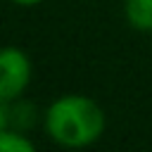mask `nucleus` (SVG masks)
Returning a JSON list of instances; mask_svg holds the SVG:
<instances>
[{
  "instance_id": "1",
  "label": "nucleus",
  "mask_w": 152,
  "mask_h": 152,
  "mask_svg": "<svg viewBox=\"0 0 152 152\" xmlns=\"http://www.w3.org/2000/svg\"><path fill=\"white\" fill-rule=\"evenodd\" d=\"M104 126L107 119L102 107L83 93H64L43 112V128L48 138L66 150L95 145L102 138Z\"/></svg>"
},
{
  "instance_id": "2",
  "label": "nucleus",
  "mask_w": 152,
  "mask_h": 152,
  "mask_svg": "<svg viewBox=\"0 0 152 152\" xmlns=\"http://www.w3.org/2000/svg\"><path fill=\"white\" fill-rule=\"evenodd\" d=\"M33 76V64L31 57L17 48V45H7L0 52V102H12L19 100Z\"/></svg>"
},
{
  "instance_id": "3",
  "label": "nucleus",
  "mask_w": 152,
  "mask_h": 152,
  "mask_svg": "<svg viewBox=\"0 0 152 152\" xmlns=\"http://www.w3.org/2000/svg\"><path fill=\"white\" fill-rule=\"evenodd\" d=\"M36 124V109L26 100H12V102H0V128H17V131H28Z\"/></svg>"
},
{
  "instance_id": "4",
  "label": "nucleus",
  "mask_w": 152,
  "mask_h": 152,
  "mask_svg": "<svg viewBox=\"0 0 152 152\" xmlns=\"http://www.w3.org/2000/svg\"><path fill=\"white\" fill-rule=\"evenodd\" d=\"M124 17L135 31L152 33V0H124Z\"/></svg>"
},
{
  "instance_id": "5",
  "label": "nucleus",
  "mask_w": 152,
  "mask_h": 152,
  "mask_svg": "<svg viewBox=\"0 0 152 152\" xmlns=\"http://www.w3.org/2000/svg\"><path fill=\"white\" fill-rule=\"evenodd\" d=\"M0 147L2 152H33L36 150L26 131H17V128H0Z\"/></svg>"
},
{
  "instance_id": "6",
  "label": "nucleus",
  "mask_w": 152,
  "mask_h": 152,
  "mask_svg": "<svg viewBox=\"0 0 152 152\" xmlns=\"http://www.w3.org/2000/svg\"><path fill=\"white\" fill-rule=\"evenodd\" d=\"M12 5H19V7H36V5H40L43 0H10Z\"/></svg>"
}]
</instances>
